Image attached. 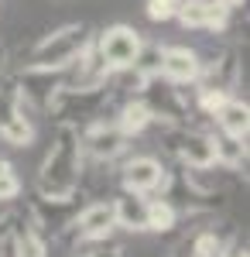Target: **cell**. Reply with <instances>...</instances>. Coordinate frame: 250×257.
Masks as SVG:
<instances>
[{"instance_id": "1", "label": "cell", "mask_w": 250, "mask_h": 257, "mask_svg": "<svg viewBox=\"0 0 250 257\" xmlns=\"http://www.w3.org/2000/svg\"><path fill=\"white\" fill-rule=\"evenodd\" d=\"M76 182H79V131L62 127L58 141L52 144L48 158L41 165L38 189L45 199H72Z\"/></svg>"}, {"instance_id": "2", "label": "cell", "mask_w": 250, "mask_h": 257, "mask_svg": "<svg viewBox=\"0 0 250 257\" xmlns=\"http://www.w3.org/2000/svg\"><path fill=\"white\" fill-rule=\"evenodd\" d=\"M89 41L93 38H89V31H86L82 24H65V28L45 35V38L35 45L28 65H31V69H69Z\"/></svg>"}, {"instance_id": "3", "label": "cell", "mask_w": 250, "mask_h": 257, "mask_svg": "<svg viewBox=\"0 0 250 257\" xmlns=\"http://www.w3.org/2000/svg\"><path fill=\"white\" fill-rule=\"evenodd\" d=\"M93 45H96L99 59L106 62L110 72L134 69V59H137V52H141V38H137L134 28H127V24H113V28H106Z\"/></svg>"}, {"instance_id": "4", "label": "cell", "mask_w": 250, "mask_h": 257, "mask_svg": "<svg viewBox=\"0 0 250 257\" xmlns=\"http://www.w3.org/2000/svg\"><path fill=\"white\" fill-rule=\"evenodd\" d=\"M0 138L14 148H24L35 138V127L24 117V103L14 89H0Z\"/></svg>"}, {"instance_id": "5", "label": "cell", "mask_w": 250, "mask_h": 257, "mask_svg": "<svg viewBox=\"0 0 250 257\" xmlns=\"http://www.w3.org/2000/svg\"><path fill=\"white\" fill-rule=\"evenodd\" d=\"M144 103H148V110H151L154 117L161 113V117H172L178 120L182 117V96H178V89H175L172 79L161 82V72H154V76H144Z\"/></svg>"}, {"instance_id": "6", "label": "cell", "mask_w": 250, "mask_h": 257, "mask_svg": "<svg viewBox=\"0 0 250 257\" xmlns=\"http://www.w3.org/2000/svg\"><path fill=\"white\" fill-rule=\"evenodd\" d=\"M116 226L113 202H93L76 216V230L82 240H106Z\"/></svg>"}, {"instance_id": "7", "label": "cell", "mask_w": 250, "mask_h": 257, "mask_svg": "<svg viewBox=\"0 0 250 257\" xmlns=\"http://www.w3.org/2000/svg\"><path fill=\"white\" fill-rule=\"evenodd\" d=\"M123 141H127V134H123L116 123H96V127H89V131L82 134L79 144H86V151H89L93 158L110 161L123 151Z\"/></svg>"}, {"instance_id": "8", "label": "cell", "mask_w": 250, "mask_h": 257, "mask_svg": "<svg viewBox=\"0 0 250 257\" xmlns=\"http://www.w3.org/2000/svg\"><path fill=\"white\" fill-rule=\"evenodd\" d=\"M123 185H127V192H137V196L161 189V185H165V168H161V161L158 158H134L123 168Z\"/></svg>"}, {"instance_id": "9", "label": "cell", "mask_w": 250, "mask_h": 257, "mask_svg": "<svg viewBox=\"0 0 250 257\" xmlns=\"http://www.w3.org/2000/svg\"><path fill=\"white\" fill-rule=\"evenodd\" d=\"M161 72H165V79H172V82H195L202 76V62H199V55L192 48H165Z\"/></svg>"}, {"instance_id": "10", "label": "cell", "mask_w": 250, "mask_h": 257, "mask_svg": "<svg viewBox=\"0 0 250 257\" xmlns=\"http://www.w3.org/2000/svg\"><path fill=\"white\" fill-rule=\"evenodd\" d=\"M178 155L189 161L192 168H212L216 165V151H212V138L199 134V131H185L178 138Z\"/></svg>"}, {"instance_id": "11", "label": "cell", "mask_w": 250, "mask_h": 257, "mask_svg": "<svg viewBox=\"0 0 250 257\" xmlns=\"http://www.w3.org/2000/svg\"><path fill=\"white\" fill-rule=\"evenodd\" d=\"M113 213H116V226H127V230H148V202L137 196V192H127L123 199H116Z\"/></svg>"}, {"instance_id": "12", "label": "cell", "mask_w": 250, "mask_h": 257, "mask_svg": "<svg viewBox=\"0 0 250 257\" xmlns=\"http://www.w3.org/2000/svg\"><path fill=\"white\" fill-rule=\"evenodd\" d=\"M212 117L219 120V127L226 131V134H236V138H247V127H250V106L243 99H230L212 113Z\"/></svg>"}, {"instance_id": "13", "label": "cell", "mask_w": 250, "mask_h": 257, "mask_svg": "<svg viewBox=\"0 0 250 257\" xmlns=\"http://www.w3.org/2000/svg\"><path fill=\"white\" fill-rule=\"evenodd\" d=\"M247 138H236V134H219V138H212V151H216V161H223V165H230V168H236V165H243L247 161V144H243Z\"/></svg>"}, {"instance_id": "14", "label": "cell", "mask_w": 250, "mask_h": 257, "mask_svg": "<svg viewBox=\"0 0 250 257\" xmlns=\"http://www.w3.org/2000/svg\"><path fill=\"white\" fill-rule=\"evenodd\" d=\"M154 120V113L148 110V103L144 99H137V103H127L123 110H120V120H116V127L131 138V134H141V131H148V123Z\"/></svg>"}, {"instance_id": "15", "label": "cell", "mask_w": 250, "mask_h": 257, "mask_svg": "<svg viewBox=\"0 0 250 257\" xmlns=\"http://www.w3.org/2000/svg\"><path fill=\"white\" fill-rule=\"evenodd\" d=\"M14 257H48L45 254V240L35 226H21L14 233Z\"/></svg>"}, {"instance_id": "16", "label": "cell", "mask_w": 250, "mask_h": 257, "mask_svg": "<svg viewBox=\"0 0 250 257\" xmlns=\"http://www.w3.org/2000/svg\"><path fill=\"white\" fill-rule=\"evenodd\" d=\"M178 213H175V206L168 199H154L148 202V230H158V233H165V230H172Z\"/></svg>"}, {"instance_id": "17", "label": "cell", "mask_w": 250, "mask_h": 257, "mask_svg": "<svg viewBox=\"0 0 250 257\" xmlns=\"http://www.w3.org/2000/svg\"><path fill=\"white\" fill-rule=\"evenodd\" d=\"M161 59H165V52L158 45H144L141 41V52H137V59H134V72L141 79L144 76H154V72H161Z\"/></svg>"}, {"instance_id": "18", "label": "cell", "mask_w": 250, "mask_h": 257, "mask_svg": "<svg viewBox=\"0 0 250 257\" xmlns=\"http://www.w3.org/2000/svg\"><path fill=\"white\" fill-rule=\"evenodd\" d=\"M206 4L209 0H178L175 18L182 21L185 28H206Z\"/></svg>"}, {"instance_id": "19", "label": "cell", "mask_w": 250, "mask_h": 257, "mask_svg": "<svg viewBox=\"0 0 250 257\" xmlns=\"http://www.w3.org/2000/svg\"><path fill=\"white\" fill-rule=\"evenodd\" d=\"M223 254H226V243L216 233H202L192 247V257H223Z\"/></svg>"}, {"instance_id": "20", "label": "cell", "mask_w": 250, "mask_h": 257, "mask_svg": "<svg viewBox=\"0 0 250 257\" xmlns=\"http://www.w3.org/2000/svg\"><path fill=\"white\" fill-rule=\"evenodd\" d=\"M21 192V182L14 175V168L7 165V168H0V202H11V199Z\"/></svg>"}, {"instance_id": "21", "label": "cell", "mask_w": 250, "mask_h": 257, "mask_svg": "<svg viewBox=\"0 0 250 257\" xmlns=\"http://www.w3.org/2000/svg\"><path fill=\"white\" fill-rule=\"evenodd\" d=\"M178 0H148V18L151 21H172Z\"/></svg>"}, {"instance_id": "22", "label": "cell", "mask_w": 250, "mask_h": 257, "mask_svg": "<svg viewBox=\"0 0 250 257\" xmlns=\"http://www.w3.org/2000/svg\"><path fill=\"white\" fill-rule=\"evenodd\" d=\"M226 14H230V7H223L219 0H209L206 4V28H212V31L223 28L226 24Z\"/></svg>"}, {"instance_id": "23", "label": "cell", "mask_w": 250, "mask_h": 257, "mask_svg": "<svg viewBox=\"0 0 250 257\" xmlns=\"http://www.w3.org/2000/svg\"><path fill=\"white\" fill-rule=\"evenodd\" d=\"M199 103H202V110H206V113H216V110L226 103V93H223V89H209V86H202Z\"/></svg>"}, {"instance_id": "24", "label": "cell", "mask_w": 250, "mask_h": 257, "mask_svg": "<svg viewBox=\"0 0 250 257\" xmlns=\"http://www.w3.org/2000/svg\"><path fill=\"white\" fill-rule=\"evenodd\" d=\"M76 257H116V254H106L103 247H86V250H79Z\"/></svg>"}, {"instance_id": "25", "label": "cell", "mask_w": 250, "mask_h": 257, "mask_svg": "<svg viewBox=\"0 0 250 257\" xmlns=\"http://www.w3.org/2000/svg\"><path fill=\"white\" fill-rule=\"evenodd\" d=\"M7 233H11V223H7V219L0 216V243H4V240H7Z\"/></svg>"}, {"instance_id": "26", "label": "cell", "mask_w": 250, "mask_h": 257, "mask_svg": "<svg viewBox=\"0 0 250 257\" xmlns=\"http://www.w3.org/2000/svg\"><path fill=\"white\" fill-rule=\"evenodd\" d=\"M223 7H236V4H243V0H219Z\"/></svg>"}, {"instance_id": "27", "label": "cell", "mask_w": 250, "mask_h": 257, "mask_svg": "<svg viewBox=\"0 0 250 257\" xmlns=\"http://www.w3.org/2000/svg\"><path fill=\"white\" fill-rule=\"evenodd\" d=\"M0 59H4V52H0Z\"/></svg>"}]
</instances>
